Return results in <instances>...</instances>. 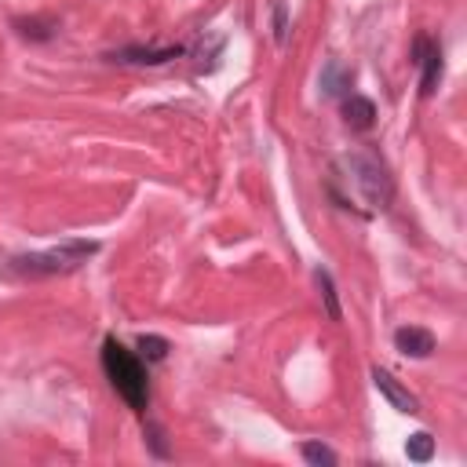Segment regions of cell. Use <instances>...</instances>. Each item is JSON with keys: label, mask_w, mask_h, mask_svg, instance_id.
Segmentation results:
<instances>
[{"label": "cell", "mask_w": 467, "mask_h": 467, "mask_svg": "<svg viewBox=\"0 0 467 467\" xmlns=\"http://www.w3.org/2000/svg\"><path fill=\"white\" fill-rule=\"evenodd\" d=\"M95 252H99L95 241H62V244L44 248V252L15 255V259L7 263V270H11L15 277H29V281H36V277H62V274L80 270Z\"/></svg>", "instance_id": "cell-1"}, {"label": "cell", "mask_w": 467, "mask_h": 467, "mask_svg": "<svg viewBox=\"0 0 467 467\" xmlns=\"http://www.w3.org/2000/svg\"><path fill=\"white\" fill-rule=\"evenodd\" d=\"M102 368H106L113 390H117L135 412H142L146 401H150V387H146V368H142V361H139L128 347H120L117 339H106V343H102Z\"/></svg>", "instance_id": "cell-2"}, {"label": "cell", "mask_w": 467, "mask_h": 467, "mask_svg": "<svg viewBox=\"0 0 467 467\" xmlns=\"http://www.w3.org/2000/svg\"><path fill=\"white\" fill-rule=\"evenodd\" d=\"M347 164H350L354 186H358V193L365 197V204H368V208H390V201H394V179H390L387 164H383L376 153H368V150L350 153Z\"/></svg>", "instance_id": "cell-3"}, {"label": "cell", "mask_w": 467, "mask_h": 467, "mask_svg": "<svg viewBox=\"0 0 467 467\" xmlns=\"http://www.w3.org/2000/svg\"><path fill=\"white\" fill-rule=\"evenodd\" d=\"M372 383H376V390H379V394H383L398 412H409V416H416V412H420V401H416V398L409 394V387H401L387 368H379V365H376V368H372Z\"/></svg>", "instance_id": "cell-4"}, {"label": "cell", "mask_w": 467, "mask_h": 467, "mask_svg": "<svg viewBox=\"0 0 467 467\" xmlns=\"http://www.w3.org/2000/svg\"><path fill=\"white\" fill-rule=\"evenodd\" d=\"M394 347L405 354V358H431L434 354V336L420 325H405L394 332Z\"/></svg>", "instance_id": "cell-5"}, {"label": "cell", "mask_w": 467, "mask_h": 467, "mask_svg": "<svg viewBox=\"0 0 467 467\" xmlns=\"http://www.w3.org/2000/svg\"><path fill=\"white\" fill-rule=\"evenodd\" d=\"M343 120H347V128H354V131H368V128L376 124V106H372L365 95H347V99H343Z\"/></svg>", "instance_id": "cell-6"}, {"label": "cell", "mask_w": 467, "mask_h": 467, "mask_svg": "<svg viewBox=\"0 0 467 467\" xmlns=\"http://www.w3.org/2000/svg\"><path fill=\"white\" fill-rule=\"evenodd\" d=\"M420 62H423V95H431L434 91V84H438V77H441V51L438 47H427V40H420Z\"/></svg>", "instance_id": "cell-7"}, {"label": "cell", "mask_w": 467, "mask_h": 467, "mask_svg": "<svg viewBox=\"0 0 467 467\" xmlns=\"http://www.w3.org/2000/svg\"><path fill=\"white\" fill-rule=\"evenodd\" d=\"M347 88H350V69H343L339 62H328L321 73V91L325 95H347Z\"/></svg>", "instance_id": "cell-8"}, {"label": "cell", "mask_w": 467, "mask_h": 467, "mask_svg": "<svg viewBox=\"0 0 467 467\" xmlns=\"http://www.w3.org/2000/svg\"><path fill=\"white\" fill-rule=\"evenodd\" d=\"M182 47H164V51H139V47H128L120 51V62H139V66H157V62H168V58H179Z\"/></svg>", "instance_id": "cell-9"}, {"label": "cell", "mask_w": 467, "mask_h": 467, "mask_svg": "<svg viewBox=\"0 0 467 467\" xmlns=\"http://www.w3.org/2000/svg\"><path fill=\"white\" fill-rule=\"evenodd\" d=\"M405 452H409V460L427 463V460L434 456V438H431L427 431H420V434H412V438L405 441Z\"/></svg>", "instance_id": "cell-10"}, {"label": "cell", "mask_w": 467, "mask_h": 467, "mask_svg": "<svg viewBox=\"0 0 467 467\" xmlns=\"http://www.w3.org/2000/svg\"><path fill=\"white\" fill-rule=\"evenodd\" d=\"M139 354L146 361H164L168 358V339L164 336H139Z\"/></svg>", "instance_id": "cell-11"}, {"label": "cell", "mask_w": 467, "mask_h": 467, "mask_svg": "<svg viewBox=\"0 0 467 467\" xmlns=\"http://www.w3.org/2000/svg\"><path fill=\"white\" fill-rule=\"evenodd\" d=\"M303 460L314 463V467H332L336 463V452L321 441H303Z\"/></svg>", "instance_id": "cell-12"}, {"label": "cell", "mask_w": 467, "mask_h": 467, "mask_svg": "<svg viewBox=\"0 0 467 467\" xmlns=\"http://www.w3.org/2000/svg\"><path fill=\"white\" fill-rule=\"evenodd\" d=\"M314 281H317V288H321V299H325V306H328V317H332V321H339V303H336L332 277H328L325 270H317V274H314Z\"/></svg>", "instance_id": "cell-13"}, {"label": "cell", "mask_w": 467, "mask_h": 467, "mask_svg": "<svg viewBox=\"0 0 467 467\" xmlns=\"http://www.w3.org/2000/svg\"><path fill=\"white\" fill-rule=\"evenodd\" d=\"M274 26H277V40H285V4L277 0V7H274Z\"/></svg>", "instance_id": "cell-14"}]
</instances>
